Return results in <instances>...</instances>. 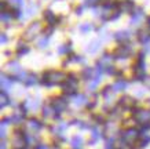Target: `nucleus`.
Listing matches in <instances>:
<instances>
[{
  "instance_id": "nucleus-1",
  "label": "nucleus",
  "mask_w": 150,
  "mask_h": 149,
  "mask_svg": "<svg viewBox=\"0 0 150 149\" xmlns=\"http://www.w3.org/2000/svg\"><path fill=\"white\" fill-rule=\"evenodd\" d=\"M66 79H68V76L64 72H61V71H48V72L43 73L40 83L46 87H51L61 84V83H65Z\"/></svg>"
},
{
  "instance_id": "nucleus-2",
  "label": "nucleus",
  "mask_w": 150,
  "mask_h": 149,
  "mask_svg": "<svg viewBox=\"0 0 150 149\" xmlns=\"http://www.w3.org/2000/svg\"><path fill=\"white\" fill-rule=\"evenodd\" d=\"M121 141L125 142V144H132V142H135V141L139 140V137H141V133L137 130V128H128V130H124L121 131Z\"/></svg>"
},
{
  "instance_id": "nucleus-3",
  "label": "nucleus",
  "mask_w": 150,
  "mask_h": 149,
  "mask_svg": "<svg viewBox=\"0 0 150 149\" xmlns=\"http://www.w3.org/2000/svg\"><path fill=\"white\" fill-rule=\"evenodd\" d=\"M40 32H41V24L39 22V21H35V22H32L28 26V29L25 31V33H23V37H25L26 40H33Z\"/></svg>"
},
{
  "instance_id": "nucleus-4",
  "label": "nucleus",
  "mask_w": 150,
  "mask_h": 149,
  "mask_svg": "<svg viewBox=\"0 0 150 149\" xmlns=\"http://www.w3.org/2000/svg\"><path fill=\"white\" fill-rule=\"evenodd\" d=\"M77 87H79V81H77V79L73 76V75H69L68 79H66V81L64 83V91L66 93V94L76 95Z\"/></svg>"
},
{
  "instance_id": "nucleus-5",
  "label": "nucleus",
  "mask_w": 150,
  "mask_h": 149,
  "mask_svg": "<svg viewBox=\"0 0 150 149\" xmlns=\"http://www.w3.org/2000/svg\"><path fill=\"white\" fill-rule=\"evenodd\" d=\"M134 53V48L132 46L129 44H124V46H120L116 53H114V59H127L129 58V55Z\"/></svg>"
},
{
  "instance_id": "nucleus-6",
  "label": "nucleus",
  "mask_w": 150,
  "mask_h": 149,
  "mask_svg": "<svg viewBox=\"0 0 150 149\" xmlns=\"http://www.w3.org/2000/svg\"><path fill=\"white\" fill-rule=\"evenodd\" d=\"M134 118L139 124H149L150 123V111L147 109H138L137 112L134 113Z\"/></svg>"
},
{
  "instance_id": "nucleus-7",
  "label": "nucleus",
  "mask_w": 150,
  "mask_h": 149,
  "mask_svg": "<svg viewBox=\"0 0 150 149\" xmlns=\"http://www.w3.org/2000/svg\"><path fill=\"white\" fill-rule=\"evenodd\" d=\"M145 17V11L142 7H135V10L132 11L131 19H129V25L131 26H137L138 24L142 21V18Z\"/></svg>"
},
{
  "instance_id": "nucleus-8",
  "label": "nucleus",
  "mask_w": 150,
  "mask_h": 149,
  "mask_svg": "<svg viewBox=\"0 0 150 149\" xmlns=\"http://www.w3.org/2000/svg\"><path fill=\"white\" fill-rule=\"evenodd\" d=\"M40 106V98H35V99H26L22 104L21 109L23 111V113H26L28 111H36L37 108Z\"/></svg>"
},
{
  "instance_id": "nucleus-9",
  "label": "nucleus",
  "mask_w": 150,
  "mask_h": 149,
  "mask_svg": "<svg viewBox=\"0 0 150 149\" xmlns=\"http://www.w3.org/2000/svg\"><path fill=\"white\" fill-rule=\"evenodd\" d=\"M114 59V55H109V54H103L102 58L96 62V68L102 69V71H106V68L112 66V61Z\"/></svg>"
},
{
  "instance_id": "nucleus-10",
  "label": "nucleus",
  "mask_w": 150,
  "mask_h": 149,
  "mask_svg": "<svg viewBox=\"0 0 150 149\" xmlns=\"http://www.w3.org/2000/svg\"><path fill=\"white\" fill-rule=\"evenodd\" d=\"M13 81H17L15 76L8 77V76H6L4 73H1V75H0V87H1V91L10 90L11 86H13Z\"/></svg>"
},
{
  "instance_id": "nucleus-11",
  "label": "nucleus",
  "mask_w": 150,
  "mask_h": 149,
  "mask_svg": "<svg viewBox=\"0 0 150 149\" xmlns=\"http://www.w3.org/2000/svg\"><path fill=\"white\" fill-rule=\"evenodd\" d=\"M52 108L55 109V112L57 113H61L64 112V111H66V108H68V99L65 98H55L54 101H52Z\"/></svg>"
},
{
  "instance_id": "nucleus-12",
  "label": "nucleus",
  "mask_w": 150,
  "mask_h": 149,
  "mask_svg": "<svg viewBox=\"0 0 150 149\" xmlns=\"http://www.w3.org/2000/svg\"><path fill=\"white\" fill-rule=\"evenodd\" d=\"M41 127H43V124H41L39 120H36V119H30V120H28V123H26V128L30 134H36Z\"/></svg>"
},
{
  "instance_id": "nucleus-13",
  "label": "nucleus",
  "mask_w": 150,
  "mask_h": 149,
  "mask_svg": "<svg viewBox=\"0 0 150 149\" xmlns=\"http://www.w3.org/2000/svg\"><path fill=\"white\" fill-rule=\"evenodd\" d=\"M114 39L118 41V43H127V41L131 40V33L128 31H118L114 33Z\"/></svg>"
},
{
  "instance_id": "nucleus-14",
  "label": "nucleus",
  "mask_w": 150,
  "mask_h": 149,
  "mask_svg": "<svg viewBox=\"0 0 150 149\" xmlns=\"http://www.w3.org/2000/svg\"><path fill=\"white\" fill-rule=\"evenodd\" d=\"M114 93L113 91V88L112 87H105L103 88V91H102V95H103V98H105V102H106V105H109V104H112L114 101Z\"/></svg>"
},
{
  "instance_id": "nucleus-15",
  "label": "nucleus",
  "mask_w": 150,
  "mask_h": 149,
  "mask_svg": "<svg viewBox=\"0 0 150 149\" xmlns=\"http://www.w3.org/2000/svg\"><path fill=\"white\" fill-rule=\"evenodd\" d=\"M55 109L52 108V105H44L43 106V116L46 119H59L58 115H55Z\"/></svg>"
},
{
  "instance_id": "nucleus-16",
  "label": "nucleus",
  "mask_w": 150,
  "mask_h": 149,
  "mask_svg": "<svg viewBox=\"0 0 150 149\" xmlns=\"http://www.w3.org/2000/svg\"><path fill=\"white\" fill-rule=\"evenodd\" d=\"M87 102H88L87 95H84V94H76V95H73V104H74V106L80 108V106H83V105H87Z\"/></svg>"
},
{
  "instance_id": "nucleus-17",
  "label": "nucleus",
  "mask_w": 150,
  "mask_h": 149,
  "mask_svg": "<svg viewBox=\"0 0 150 149\" xmlns=\"http://www.w3.org/2000/svg\"><path fill=\"white\" fill-rule=\"evenodd\" d=\"M118 10L121 13H132L135 10V6L131 0H125V1H121V4L118 6Z\"/></svg>"
},
{
  "instance_id": "nucleus-18",
  "label": "nucleus",
  "mask_w": 150,
  "mask_h": 149,
  "mask_svg": "<svg viewBox=\"0 0 150 149\" xmlns=\"http://www.w3.org/2000/svg\"><path fill=\"white\" fill-rule=\"evenodd\" d=\"M7 69H8V72H11L13 75H18L19 72H22V68H21V65H19L18 61H10L7 63Z\"/></svg>"
},
{
  "instance_id": "nucleus-19",
  "label": "nucleus",
  "mask_w": 150,
  "mask_h": 149,
  "mask_svg": "<svg viewBox=\"0 0 150 149\" xmlns=\"http://www.w3.org/2000/svg\"><path fill=\"white\" fill-rule=\"evenodd\" d=\"M99 47H100V40H92L90 44L87 46L86 51L88 54H95L96 51L99 50Z\"/></svg>"
},
{
  "instance_id": "nucleus-20",
  "label": "nucleus",
  "mask_w": 150,
  "mask_h": 149,
  "mask_svg": "<svg viewBox=\"0 0 150 149\" xmlns=\"http://www.w3.org/2000/svg\"><path fill=\"white\" fill-rule=\"evenodd\" d=\"M125 87H127V81L123 80V79H118V80H116V83H114L113 86H112V88H113L114 93H120V91L125 90Z\"/></svg>"
},
{
  "instance_id": "nucleus-21",
  "label": "nucleus",
  "mask_w": 150,
  "mask_h": 149,
  "mask_svg": "<svg viewBox=\"0 0 150 149\" xmlns=\"http://www.w3.org/2000/svg\"><path fill=\"white\" fill-rule=\"evenodd\" d=\"M66 130H68V123H61V124H58V126L52 127V133H54L55 135H58V137L64 135V133Z\"/></svg>"
},
{
  "instance_id": "nucleus-22",
  "label": "nucleus",
  "mask_w": 150,
  "mask_h": 149,
  "mask_svg": "<svg viewBox=\"0 0 150 149\" xmlns=\"http://www.w3.org/2000/svg\"><path fill=\"white\" fill-rule=\"evenodd\" d=\"M8 122H11L10 118H6L1 120V123H0V138H1V140H4L6 135H7V126H8Z\"/></svg>"
},
{
  "instance_id": "nucleus-23",
  "label": "nucleus",
  "mask_w": 150,
  "mask_h": 149,
  "mask_svg": "<svg viewBox=\"0 0 150 149\" xmlns=\"http://www.w3.org/2000/svg\"><path fill=\"white\" fill-rule=\"evenodd\" d=\"M25 137V142H26V145H29V146H37V144H39V137L35 135V134H26Z\"/></svg>"
},
{
  "instance_id": "nucleus-24",
  "label": "nucleus",
  "mask_w": 150,
  "mask_h": 149,
  "mask_svg": "<svg viewBox=\"0 0 150 149\" xmlns=\"http://www.w3.org/2000/svg\"><path fill=\"white\" fill-rule=\"evenodd\" d=\"M25 145H26V142H25V137H22V135H17L13 140V146L15 149H23Z\"/></svg>"
},
{
  "instance_id": "nucleus-25",
  "label": "nucleus",
  "mask_w": 150,
  "mask_h": 149,
  "mask_svg": "<svg viewBox=\"0 0 150 149\" xmlns=\"http://www.w3.org/2000/svg\"><path fill=\"white\" fill-rule=\"evenodd\" d=\"M100 137H102V133L99 131V127H96V126L92 127L91 128V141H90V144H95Z\"/></svg>"
},
{
  "instance_id": "nucleus-26",
  "label": "nucleus",
  "mask_w": 150,
  "mask_h": 149,
  "mask_svg": "<svg viewBox=\"0 0 150 149\" xmlns=\"http://www.w3.org/2000/svg\"><path fill=\"white\" fill-rule=\"evenodd\" d=\"M139 41H141L142 44H150V32L147 31H141L139 32Z\"/></svg>"
},
{
  "instance_id": "nucleus-27",
  "label": "nucleus",
  "mask_w": 150,
  "mask_h": 149,
  "mask_svg": "<svg viewBox=\"0 0 150 149\" xmlns=\"http://www.w3.org/2000/svg\"><path fill=\"white\" fill-rule=\"evenodd\" d=\"M43 17H44V19H46L47 22L50 24L51 26H54V24H55V14L52 13L51 10H47V11H44Z\"/></svg>"
},
{
  "instance_id": "nucleus-28",
  "label": "nucleus",
  "mask_w": 150,
  "mask_h": 149,
  "mask_svg": "<svg viewBox=\"0 0 150 149\" xmlns=\"http://www.w3.org/2000/svg\"><path fill=\"white\" fill-rule=\"evenodd\" d=\"M83 142H84V140H83L81 135H74L72 138V141H70V144H72L73 149H77V148H81Z\"/></svg>"
},
{
  "instance_id": "nucleus-29",
  "label": "nucleus",
  "mask_w": 150,
  "mask_h": 149,
  "mask_svg": "<svg viewBox=\"0 0 150 149\" xmlns=\"http://www.w3.org/2000/svg\"><path fill=\"white\" fill-rule=\"evenodd\" d=\"M8 104H11V101L8 99L7 93H6V91H1V93H0V108L3 109L4 106H7Z\"/></svg>"
},
{
  "instance_id": "nucleus-30",
  "label": "nucleus",
  "mask_w": 150,
  "mask_h": 149,
  "mask_svg": "<svg viewBox=\"0 0 150 149\" xmlns=\"http://www.w3.org/2000/svg\"><path fill=\"white\" fill-rule=\"evenodd\" d=\"M120 105L124 106V108H131L132 105H134V99H132L131 97L125 95V97H123V98L120 99Z\"/></svg>"
},
{
  "instance_id": "nucleus-31",
  "label": "nucleus",
  "mask_w": 150,
  "mask_h": 149,
  "mask_svg": "<svg viewBox=\"0 0 150 149\" xmlns=\"http://www.w3.org/2000/svg\"><path fill=\"white\" fill-rule=\"evenodd\" d=\"M94 76H95V73H94V69L92 68H84L83 69V77L86 79V80H91V79H94Z\"/></svg>"
},
{
  "instance_id": "nucleus-32",
  "label": "nucleus",
  "mask_w": 150,
  "mask_h": 149,
  "mask_svg": "<svg viewBox=\"0 0 150 149\" xmlns=\"http://www.w3.org/2000/svg\"><path fill=\"white\" fill-rule=\"evenodd\" d=\"M72 51V44L70 43H68V44H62V46H59V48H58V54L61 55H64V54H69Z\"/></svg>"
},
{
  "instance_id": "nucleus-33",
  "label": "nucleus",
  "mask_w": 150,
  "mask_h": 149,
  "mask_svg": "<svg viewBox=\"0 0 150 149\" xmlns=\"http://www.w3.org/2000/svg\"><path fill=\"white\" fill-rule=\"evenodd\" d=\"M25 84H26L28 87H32V86H35V84H37V76L35 73H29V76H28Z\"/></svg>"
},
{
  "instance_id": "nucleus-34",
  "label": "nucleus",
  "mask_w": 150,
  "mask_h": 149,
  "mask_svg": "<svg viewBox=\"0 0 150 149\" xmlns=\"http://www.w3.org/2000/svg\"><path fill=\"white\" fill-rule=\"evenodd\" d=\"M147 144H150V135L149 134H142L141 137H139V146L141 148H145Z\"/></svg>"
},
{
  "instance_id": "nucleus-35",
  "label": "nucleus",
  "mask_w": 150,
  "mask_h": 149,
  "mask_svg": "<svg viewBox=\"0 0 150 149\" xmlns=\"http://www.w3.org/2000/svg\"><path fill=\"white\" fill-rule=\"evenodd\" d=\"M94 29V25L90 22H86V24H81L80 26H79V31L81 32V33H88V32H91Z\"/></svg>"
},
{
  "instance_id": "nucleus-36",
  "label": "nucleus",
  "mask_w": 150,
  "mask_h": 149,
  "mask_svg": "<svg viewBox=\"0 0 150 149\" xmlns=\"http://www.w3.org/2000/svg\"><path fill=\"white\" fill-rule=\"evenodd\" d=\"M23 116H25L23 113H15L14 116L10 118V120H11V123H14V124H21L23 120Z\"/></svg>"
},
{
  "instance_id": "nucleus-37",
  "label": "nucleus",
  "mask_w": 150,
  "mask_h": 149,
  "mask_svg": "<svg viewBox=\"0 0 150 149\" xmlns=\"http://www.w3.org/2000/svg\"><path fill=\"white\" fill-rule=\"evenodd\" d=\"M11 18H14V15L11 13H8V11H1L0 13V21L1 22H8Z\"/></svg>"
},
{
  "instance_id": "nucleus-38",
  "label": "nucleus",
  "mask_w": 150,
  "mask_h": 149,
  "mask_svg": "<svg viewBox=\"0 0 150 149\" xmlns=\"http://www.w3.org/2000/svg\"><path fill=\"white\" fill-rule=\"evenodd\" d=\"M14 10H21L23 7V0H10L8 3Z\"/></svg>"
},
{
  "instance_id": "nucleus-39",
  "label": "nucleus",
  "mask_w": 150,
  "mask_h": 149,
  "mask_svg": "<svg viewBox=\"0 0 150 149\" xmlns=\"http://www.w3.org/2000/svg\"><path fill=\"white\" fill-rule=\"evenodd\" d=\"M48 41H50V39H48V36H43L40 39V40L37 41V47L40 50H43V48H46L47 46H48Z\"/></svg>"
},
{
  "instance_id": "nucleus-40",
  "label": "nucleus",
  "mask_w": 150,
  "mask_h": 149,
  "mask_svg": "<svg viewBox=\"0 0 150 149\" xmlns=\"http://www.w3.org/2000/svg\"><path fill=\"white\" fill-rule=\"evenodd\" d=\"M36 10H37V4H33V3H32V4H30L26 10H25V15H23V18H26V17H30V15H32V14L35 13ZM23 18H22V19H23Z\"/></svg>"
},
{
  "instance_id": "nucleus-41",
  "label": "nucleus",
  "mask_w": 150,
  "mask_h": 149,
  "mask_svg": "<svg viewBox=\"0 0 150 149\" xmlns=\"http://www.w3.org/2000/svg\"><path fill=\"white\" fill-rule=\"evenodd\" d=\"M70 62H83V57H80V55H72L69 59L64 61V65H68Z\"/></svg>"
},
{
  "instance_id": "nucleus-42",
  "label": "nucleus",
  "mask_w": 150,
  "mask_h": 149,
  "mask_svg": "<svg viewBox=\"0 0 150 149\" xmlns=\"http://www.w3.org/2000/svg\"><path fill=\"white\" fill-rule=\"evenodd\" d=\"M28 53H29V47H28V46H25V44H21V43H19L17 54H18V55H25V54H28Z\"/></svg>"
},
{
  "instance_id": "nucleus-43",
  "label": "nucleus",
  "mask_w": 150,
  "mask_h": 149,
  "mask_svg": "<svg viewBox=\"0 0 150 149\" xmlns=\"http://www.w3.org/2000/svg\"><path fill=\"white\" fill-rule=\"evenodd\" d=\"M100 0H84V7H95Z\"/></svg>"
},
{
  "instance_id": "nucleus-44",
  "label": "nucleus",
  "mask_w": 150,
  "mask_h": 149,
  "mask_svg": "<svg viewBox=\"0 0 150 149\" xmlns=\"http://www.w3.org/2000/svg\"><path fill=\"white\" fill-rule=\"evenodd\" d=\"M142 83L145 84L146 88H149V90H150V76H145V79L142 80Z\"/></svg>"
},
{
  "instance_id": "nucleus-45",
  "label": "nucleus",
  "mask_w": 150,
  "mask_h": 149,
  "mask_svg": "<svg viewBox=\"0 0 150 149\" xmlns=\"http://www.w3.org/2000/svg\"><path fill=\"white\" fill-rule=\"evenodd\" d=\"M106 73H109V75H116L117 73V71H116V68L114 66H109V68H106V71H105Z\"/></svg>"
},
{
  "instance_id": "nucleus-46",
  "label": "nucleus",
  "mask_w": 150,
  "mask_h": 149,
  "mask_svg": "<svg viewBox=\"0 0 150 149\" xmlns=\"http://www.w3.org/2000/svg\"><path fill=\"white\" fill-rule=\"evenodd\" d=\"M0 43H1V44H6V43H7V35H6V33H1V35H0Z\"/></svg>"
},
{
  "instance_id": "nucleus-47",
  "label": "nucleus",
  "mask_w": 150,
  "mask_h": 149,
  "mask_svg": "<svg viewBox=\"0 0 150 149\" xmlns=\"http://www.w3.org/2000/svg\"><path fill=\"white\" fill-rule=\"evenodd\" d=\"M35 149H50V148H48L47 145H37Z\"/></svg>"
},
{
  "instance_id": "nucleus-48",
  "label": "nucleus",
  "mask_w": 150,
  "mask_h": 149,
  "mask_svg": "<svg viewBox=\"0 0 150 149\" xmlns=\"http://www.w3.org/2000/svg\"><path fill=\"white\" fill-rule=\"evenodd\" d=\"M1 11H6V7H7V3H6V1H1Z\"/></svg>"
},
{
  "instance_id": "nucleus-49",
  "label": "nucleus",
  "mask_w": 150,
  "mask_h": 149,
  "mask_svg": "<svg viewBox=\"0 0 150 149\" xmlns=\"http://www.w3.org/2000/svg\"><path fill=\"white\" fill-rule=\"evenodd\" d=\"M0 149H7V145H6L4 140L1 141V144H0Z\"/></svg>"
},
{
  "instance_id": "nucleus-50",
  "label": "nucleus",
  "mask_w": 150,
  "mask_h": 149,
  "mask_svg": "<svg viewBox=\"0 0 150 149\" xmlns=\"http://www.w3.org/2000/svg\"><path fill=\"white\" fill-rule=\"evenodd\" d=\"M150 51V44H145V51L143 53H149Z\"/></svg>"
},
{
  "instance_id": "nucleus-51",
  "label": "nucleus",
  "mask_w": 150,
  "mask_h": 149,
  "mask_svg": "<svg viewBox=\"0 0 150 149\" xmlns=\"http://www.w3.org/2000/svg\"><path fill=\"white\" fill-rule=\"evenodd\" d=\"M84 7V6H83ZM83 7H79L77 10H76V13H77V15H81V11H83Z\"/></svg>"
},
{
  "instance_id": "nucleus-52",
  "label": "nucleus",
  "mask_w": 150,
  "mask_h": 149,
  "mask_svg": "<svg viewBox=\"0 0 150 149\" xmlns=\"http://www.w3.org/2000/svg\"><path fill=\"white\" fill-rule=\"evenodd\" d=\"M120 149H132V146H129V145H123Z\"/></svg>"
},
{
  "instance_id": "nucleus-53",
  "label": "nucleus",
  "mask_w": 150,
  "mask_h": 149,
  "mask_svg": "<svg viewBox=\"0 0 150 149\" xmlns=\"http://www.w3.org/2000/svg\"><path fill=\"white\" fill-rule=\"evenodd\" d=\"M147 24H149V26H150V18H149V19H147Z\"/></svg>"
},
{
  "instance_id": "nucleus-54",
  "label": "nucleus",
  "mask_w": 150,
  "mask_h": 149,
  "mask_svg": "<svg viewBox=\"0 0 150 149\" xmlns=\"http://www.w3.org/2000/svg\"><path fill=\"white\" fill-rule=\"evenodd\" d=\"M108 149H113V148H108Z\"/></svg>"
}]
</instances>
